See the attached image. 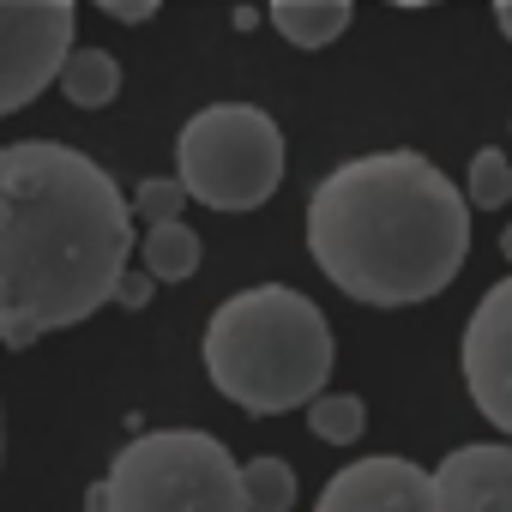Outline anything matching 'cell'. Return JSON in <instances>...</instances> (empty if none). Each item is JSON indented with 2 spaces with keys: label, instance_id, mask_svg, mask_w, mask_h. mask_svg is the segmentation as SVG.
<instances>
[{
  "label": "cell",
  "instance_id": "obj_1",
  "mask_svg": "<svg viewBox=\"0 0 512 512\" xmlns=\"http://www.w3.org/2000/svg\"><path fill=\"white\" fill-rule=\"evenodd\" d=\"M133 229L121 187L73 145H0V338L31 350L115 302Z\"/></svg>",
  "mask_w": 512,
  "mask_h": 512
},
{
  "label": "cell",
  "instance_id": "obj_2",
  "mask_svg": "<svg viewBox=\"0 0 512 512\" xmlns=\"http://www.w3.org/2000/svg\"><path fill=\"white\" fill-rule=\"evenodd\" d=\"M314 266L368 308H410L440 296L470 253L464 193L416 151H374L338 163L308 199Z\"/></svg>",
  "mask_w": 512,
  "mask_h": 512
},
{
  "label": "cell",
  "instance_id": "obj_3",
  "mask_svg": "<svg viewBox=\"0 0 512 512\" xmlns=\"http://www.w3.org/2000/svg\"><path fill=\"white\" fill-rule=\"evenodd\" d=\"M205 374L229 404L253 416L296 410L332 374V326L290 284L241 290L205 326Z\"/></svg>",
  "mask_w": 512,
  "mask_h": 512
},
{
  "label": "cell",
  "instance_id": "obj_4",
  "mask_svg": "<svg viewBox=\"0 0 512 512\" xmlns=\"http://www.w3.org/2000/svg\"><path fill=\"white\" fill-rule=\"evenodd\" d=\"M103 494L115 512H247L241 464L199 428H163L121 446Z\"/></svg>",
  "mask_w": 512,
  "mask_h": 512
},
{
  "label": "cell",
  "instance_id": "obj_5",
  "mask_svg": "<svg viewBox=\"0 0 512 512\" xmlns=\"http://www.w3.org/2000/svg\"><path fill=\"white\" fill-rule=\"evenodd\" d=\"M175 175L211 211H253L284 181V133L253 103H211L181 127Z\"/></svg>",
  "mask_w": 512,
  "mask_h": 512
},
{
  "label": "cell",
  "instance_id": "obj_6",
  "mask_svg": "<svg viewBox=\"0 0 512 512\" xmlns=\"http://www.w3.org/2000/svg\"><path fill=\"white\" fill-rule=\"evenodd\" d=\"M73 49V0H0V115L37 103Z\"/></svg>",
  "mask_w": 512,
  "mask_h": 512
},
{
  "label": "cell",
  "instance_id": "obj_7",
  "mask_svg": "<svg viewBox=\"0 0 512 512\" xmlns=\"http://www.w3.org/2000/svg\"><path fill=\"white\" fill-rule=\"evenodd\" d=\"M458 362H464L470 404H476L500 434H512V278H500V284L476 302V314H470V326H464Z\"/></svg>",
  "mask_w": 512,
  "mask_h": 512
},
{
  "label": "cell",
  "instance_id": "obj_8",
  "mask_svg": "<svg viewBox=\"0 0 512 512\" xmlns=\"http://www.w3.org/2000/svg\"><path fill=\"white\" fill-rule=\"evenodd\" d=\"M320 506L326 512H434V476L416 470L410 458H362L326 482Z\"/></svg>",
  "mask_w": 512,
  "mask_h": 512
},
{
  "label": "cell",
  "instance_id": "obj_9",
  "mask_svg": "<svg viewBox=\"0 0 512 512\" xmlns=\"http://www.w3.org/2000/svg\"><path fill=\"white\" fill-rule=\"evenodd\" d=\"M434 512H512V446H458L434 470Z\"/></svg>",
  "mask_w": 512,
  "mask_h": 512
},
{
  "label": "cell",
  "instance_id": "obj_10",
  "mask_svg": "<svg viewBox=\"0 0 512 512\" xmlns=\"http://www.w3.org/2000/svg\"><path fill=\"white\" fill-rule=\"evenodd\" d=\"M356 13V0H272V25L296 43V49H326L344 37Z\"/></svg>",
  "mask_w": 512,
  "mask_h": 512
},
{
  "label": "cell",
  "instance_id": "obj_11",
  "mask_svg": "<svg viewBox=\"0 0 512 512\" xmlns=\"http://www.w3.org/2000/svg\"><path fill=\"white\" fill-rule=\"evenodd\" d=\"M199 235L181 223V217H169V223H151L145 229V241H139V260H145V272L157 278V284H187L193 272H199Z\"/></svg>",
  "mask_w": 512,
  "mask_h": 512
},
{
  "label": "cell",
  "instance_id": "obj_12",
  "mask_svg": "<svg viewBox=\"0 0 512 512\" xmlns=\"http://www.w3.org/2000/svg\"><path fill=\"white\" fill-rule=\"evenodd\" d=\"M55 85L67 91L73 109H103V103H115V91H121V67H115L109 49H67Z\"/></svg>",
  "mask_w": 512,
  "mask_h": 512
},
{
  "label": "cell",
  "instance_id": "obj_13",
  "mask_svg": "<svg viewBox=\"0 0 512 512\" xmlns=\"http://www.w3.org/2000/svg\"><path fill=\"white\" fill-rule=\"evenodd\" d=\"M241 500H247V512H290L296 506V470L284 458L241 464Z\"/></svg>",
  "mask_w": 512,
  "mask_h": 512
},
{
  "label": "cell",
  "instance_id": "obj_14",
  "mask_svg": "<svg viewBox=\"0 0 512 512\" xmlns=\"http://www.w3.org/2000/svg\"><path fill=\"white\" fill-rule=\"evenodd\" d=\"M308 428H314V440H326V446H350V440H362L368 410H362V398H350V392H314V398H308Z\"/></svg>",
  "mask_w": 512,
  "mask_h": 512
},
{
  "label": "cell",
  "instance_id": "obj_15",
  "mask_svg": "<svg viewBox=\"0 0 512 512\" xmlns=\"http://www.w3.org/2000/svg\"><path fill=\"white\" fill-rule=\"evenodd\" d=\"M464 199L476 205V211H500V205H512V163H506V151H476V163H470V175H464Z\"/></svg>",
  "mask_w": 512,
  "mask_h": 512
},
{
  "label": "cell",
  "instance_id": "obj_16",
  "mask_svg": "<svg viewBox=\"0 0 512 512\" xmlns=\"http://www.w3.org/2000/svg\"><path fill=\"white\" fill-rule=\"evenodd\" d=\"M193 193H187V181L181 175H157V181H139V193H133V211L145 217V223H169V217H181V205H187Z\"/></svg>",
  "mask_w": 512,
  "mask_h": 512
},
{
  "label": "cell",
  "instance_id": "obj_17",
  "mask_svg": "<svg viewBox=\"0 0 512 512\" xmlns=\"http://www.w3.org/2000/svg\"><path fill=\"white\" fill-rule=\"evenodd\" d=\"M91 7H103L115 25H145V19L163 7V0H91Z\"/></svg>",
  "mask_w": 512,
  "mask_h": 512
},
{
  "label": "cell",
  "instance_id": "obj_18",
  "mask_svg": "<svg viewBox=\"0 0 512 512\" xmlns=\"http://www.w3.org/2000/svg\"><path fill=\"white\" fill-rule=\"evenodd\" d=\"M151 284H157L151 272H121V284H115V302H121V308H145V302H151Z\"/></svg>",
  "mask_w": 512,
  "mask_h": 512
},
{
  "label": "cell",
  "instance_id": "obj_19",
  "mask_svg": "<svg viewBox=\"0 0 512 512\" xmlns=\"http://www.w3.org/2000/svg\"><path fill=\"white\" fill-rule=\"evenodd\" d=\"M494 19H500V31H506V43H512V0H494Z\"/></svg>",
  "mask_w": 512,
  "mask_h": 512
},
{
  "label": "cell",
  "instance_id": "obj_20",
  "mask_svg": "<svg viewBox=\"0 0 512 512\" xmlns=\"http://www.w3.org/2000/svg\"><path fill=\"white\" fill-rule=\"evenodd\" d=\"M500 260H506V266H512V223H506V229H500Z\"/></svg>",
  "mask_w": 512,
  "mask_h": 512
},
{
  "label": "cell",
  "instance_id": "obj_21",
  "mask_svg": "<svg viewBox=\"0 0 512 512\" xmlns=\"http://www.w3.org/2000/svg\"><path fill=\"white\" fill-rule=\"evenodd\" d=\"M392 7H434V0H392Z\"/></svg>",
  "mask_w": 512,
  "mask_h": 512
}]
</instances>
